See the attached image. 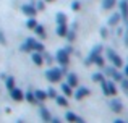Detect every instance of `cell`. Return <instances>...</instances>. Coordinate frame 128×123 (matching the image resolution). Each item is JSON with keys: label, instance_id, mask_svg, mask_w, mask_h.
Masks as SVG:
<instances>
[{"label": "cell", "instance_id": "cell-1", "mask_svg": "<svg viewBox=\"0 0 128 123\" xmlns=\"http://www.w3.org/2000/svg\"><path fill=\"white\" fill-rule=\"evenodd\" d=\"M65 66L63 68H49L46 71V78L49 83H60V79H62V76L65 75Z\"/></svg>", "mask_w": 128, "mask_h": 123}, {"label": "cell", "instance_id": "cell-2", "mask_svg": "<svg viewBox=\"0 0 128 123\" xmlns=\"http://www.w3.org/2000/svg\"><path fill=\"white\" fill-rule=\"evenodd\" d=\"M100 88H102L104 96H112V97L117 96V86H115L114 81H107V79H104V81L100 83Z\"/></svg>", "mask_w": 128, "mask_h": 123}, {"label": "cell", "instance_id": "cell-3", "mask_svg": "<svg viewBox=\"0 0 128 123\" xmlns=\"http://www.w3.org/2000/svg\"><path fill=\"white\" fill-rule=\"evenodd\" d=\"M106 54H107V58L112 62V65L115 66V68H122L123 66V62H122V58H120V55L117 54L114 49H107Z\"/></svg>", "mask_w": 128, "mask_h": 123}, {"label": "cell", "instance_id": "cell-4", "mask_svg": "<svg viewBox=\"0 0 128 123\" xmlns=\"http://www.w3.org/2000/svg\"><path fill=\"white\" fill-rule=\"evenodd\" d=\"M88 96H91V91L88 88H83V86H78V88H76V91L73 92V97H75L76 101H81V99L88 97Z\"/></svg>", "mask_w": 128, "mask_h": 123}, {"label": "cell", "instance_id": "cell-5", "mask_svg": "<svg viewBox=\"0 0 128 123\" xmlns=\"http://www.w3.org/2000/svg\"><path fill=\"white\" fill-rule=\"evenodd\" d=\"M55 60L58 62L62 66H66L70 63V57H68V54H66L63 49H60V50L57 52V55H55Z\"/></svg>", "mask_w": 128, "mask_h": 123}, {"label": "cell", "instance_id": "cell-6", "mask_svg": "<svg viewBox=\"0 0 128 123\" xmlns=\"http://www.w3.org/2000/svg\"><path fill=\"white\" fill-rule=\"evenodd\" d=\"M21 11L24 13L28 18H34L36 15H38V8H36L34 5H31V3H26V5L21 6Z\"/></svg>", "mask_w": 128, "mask_h": 123}, {"label": "cell", "instance_id": "cell-7", "mask_svg": "<svg viewBox=\"0 0 128 123\" xmlns=\"http://www.w3.org/2000/svg\"><path fill=\"white\" fill-rule=\"evenodd\" d=\"M110 110L115 112V114H120V112L123 110V104H122V101H120V99H117V97H114L112 101H110Z\"/></svg>", "mask_w": 128, "mask_h": 123}, {"label": "cell", "instance_id": "cell-8", "mask_svg": "<svg viewBox=\"0 0 128 123\" xmlns=\"http://www.w3.org/2000/svg\"><path fill=\"white\" fill-rule=\"evenodd\" d=\"M118 6H120V16H122V19L128 21V0L118 2Z\"/></svg>", "mask_w": 128, "mask_h": 123}, {"label": "cell", "instance_id": "cell-9", "mask_svg": "<svg viewBox=\"0 0 128 123\" xmlns=\"http://www.w3.org/2000/svg\"><path fill=\"white\" fill-rule=\"evenodd\" d=\"M10 96H12V99H13V101H16V102H21V101H24V92H23L21 89H16V88H13L12 91H10Z\"/></svg>", "mask_w": 128, "mask_h": 123}, {"label": "cell", "instance_id": "cell-10", "mask_svg": "<svg viewBox=\"0 0 128 123\" xmlns=\"http://www.w3.org/2000/svg\"><path fill=\"white\" fill-rule=\"evenodd\" d=\"M34 41H36L34 37H28V39H26V41L21 44V50H23V52H26V54L32 52V44H34Z\"/></svg>", "mask_w": 128, "mask_h": 123}, {"label": "cell", "instance_id": "cell-11", "mask_svg": "<svg viewBox=\"0 0 128 123\" xmlns=\"http://www.w3.org/2000/svg\"><path fill=\"white\" fill-rule=\"evenodd\" d=\"M34 96H36V101H38V104H41V102L47 101V91H42V89H36L34 91Z\"/></svg>", "mask_w": 128, "mask_h": 123}, {"label": "cell", "instance_id": "cell-12", "mask_svg": "<svg viewBox=\"0 0 128 123\" xmlns=\"http://www.w3.org/2000/svg\"><path fill=\"white\" fill-rule=\"evenodd\" d=\"M31 58H32V63H34V65H38V66L44 65V55L41 52H32Z\"/></svg>", "mask_w": 128, "mask_h": 123}, {"label": "cell", "instance_id": "cell-13", "mask_svg": "<svg viewBox=\"0 0 128 123\" xmlns=\"http://www.w3.org/2000/svg\"><path fill=\"white\" fill-rule=\"evenodd\" d=\"M39 114H41V118L44 122L50 123V120H52V117H50V112L47 107H44V105H41V109H39Z\"/></svg>", "mask_w": 128, "mask_h": 123}, {"label": "cell", "instance_id": "cell-14", "mask_svg": "<svg viewBox=\"0 0 128 123\" xmlns=\"http://www.w3.org/2000/svg\"><path fill=\"white\" fill-rule=\"evenodd\" d=\"M78 76H76V73H68V76H66V83H68L72 88H78Z\"/></svg>", "mask_w": 128, "mask_h": 123}, {"label": "cell", "instance_id": "cell-15", "mask_svg": "<svg viewBox=\"0 0 128 123\" xmlns=\"http://www.w3.org/2000/svg\"><path fill=\"white\" fill-rule=\"evenodd\" d=\"M118 5L117 0H102V10H112Z\"/></svg>", "mask_w": 128, "mask_h": 123}, {"label": "cell", "instance_id": "cell-16", "mask_svg": "<svg viewBox=\"0 0 128 123\" xmlns=\"http://www.w3.org/2000/svg\"><path fill=\"white\" fill-rule=\"evenodd\" d=\"M32 31L38 34V37H39V39H46V37H47L46 29H44V26H42V24H36V28L32 29Z\"/></svg>", "mask_w": 128, "mask_h": 123}, {"label": "cell", "instance_id": "cell-17", "mask_svg": "<svg viewBox=\"0 0 128 123\" xmlns=\"http://www.w3.org/2000/svg\"><path fill=\"white\" fill-rule=\"evenodd\" d=\"M120 21H122V16H120V13H114V15L109 18V26H118Z\"/></svg>", "mask_w": 128, "mask_h": 123}, {"label": "cell", "instance_id": "cell-18", "mask_svg": "<svg viewBox=\"0 0 128 123\" xmlns=\"http://www.w3.org/2000/svg\"><path fill=\"white\" fill-rule=\"evenodd\" d=\"M62 92L66 96V97H72L73 96V88L68 84V83H62Z\"/></svg>", "mask_w": 128, "mask_h": 123}, {"label": "cell", "instance_id": "cell-19", "mask_svg": "<svg viewBox=\"0 0 128 123\" xmlns=\"http://www.w3.org/2000/svg\"><path fill=\"white\" fill-rule=\"evenodd\" d=\"M75 29H76V26H75V28H72V29H68V31H66V36H65V37H66V41H68L70 44L76 41V31H75Z\"/></svg>", "mask_w": 128, "mask_h": 123}, {"label": "cell", "instance_id": "cell-20", "mask_svg": "<svg viewBox=\"0 0 128 123\" xmlns=\"http://www.w3.org/2000/svg\"><path fill=\"white\" fill-rule=\"evenodd\" d=\"M44 50H46L44 44H42L41 41H38V39H36V41H34V44H32V52H41V54H42Z\"/></svg>", "mask_w": 128, "mask_h": 123}, {"label": "cell", "instance_id": "cell-21", "mask_svg": "<svg viewBox=\"0 0 128 123\" xmlns=\"http://www.w3.org/2000/svg\"><path fill=\"white\" fill-rule=\"evenodd\" d=\"M97 55H100V54H96L94 50H91V52H89V55H88V58L84 60V65H94V60H96Z\"/></svg>", "mask_w": 128, "mask_h": 123}, {"label": "cell", "instance_id": "cell-22", "mask_svg": "<svg viewBox=\"0 0 128 123\" xmlns=\"http://www.w3.org/2000/svg\"><path fill=\"white\" fill-rule=\"evenodd\" d=\"M66 31H68L66 24H58V26H57V36H58V37H65Z\"/></svg>", "mask_w": 128, "mask_h": 123}, {"label": "cell", "instance_id": "cell-23", "mask_svg": "<svg viewBox=\"0 0 128 123\" xmlns=\"http://www.w3.org/2000/svg\"><path fill=\"white\" fill-rule=\"evenodd\" d=\"M55 101H57V105H60V107H68V101H66V96H57Z\"/></svg>", "mask_w": 128, "mask_h": 123}, {"label": "cell", "instance_id": "cell-24", "mask_svg": "<svg viewBox=\"0 0 128 123\" xmlns=\"http://www.w3.org/2000/svg\"><path fill=\"white\" fill-rule=\"evenodd\" d=\"M66 21H68V18H66L65 13H62V11L57 13V23L58 24H66Z\"/></svg>", "mask_w": 128, "mask_h": 123}, {"label": "cell", "instance_id": "cell-25", "mask_svg": "<svg viewBox=\"0 0 128 123\" xmlns=\"http://www.w3.org/2000/svg\"><path fill=\"white\" fill-rule=\"evenodd\" d=\"M104 79H106V75H104L102 71H100V73H94V75H92V81L94 83H99V84H100Z\"/></svg>", "mask_w": 128, "mask_h": 123}, {"label": "cell", "instance_id": "cell-26", "mask_svg": "<svg viewBox=\"0 0 128 123\" xmlns=\"http://www.w3.org/2000/svg\"><path fill=\"white\" fill-rule=\"evenodd\" d=\"M76 118H78V115L73 114V112H66V114H65V120L68 122V123H75Z\"/></svg>", "mask_w": 128, "mask_h": 123}, {"label": "cell", "instance_id": "cell-27", "mask_svg": "<svg viewBox=\"0 0 128 123\" xmlns=\"http://www.w3.org/2000/svg\"><path fill=\"white\" fill-rule=\"evenodd\" d=\"M94 65H97L99 68H104V66H106V60H104L102 54H100V55H97V57H96V60H94Z\"/></svg>", "mask_w": 128, "mask_h": 123}, {"label": "cell", "instance_id": "cell-28", "mask_svg": "<svg viewBox=\"0 0 128 123\" xmlns=\"http://www.w3.org/2000/svg\"><path fill=\"white\" fill-rule=\"evenodd\" d=\"M24 99L29 102V104H38V101H36V96H34V92H26V94H24Z\"/></svg>", "mask_w": 128, "mask_h": 123}, {"label": "cell", "instance_id": "cell-29", "mask_svg": "<svg viewBox=\"0 0 128 123\" xmlns=\"http://www.w3.org/2000/svg\"><path fill=\"white\" fill-rule=\"evenodd\" d=\"M5 86H6V89H8V91H12V89L15 88V78H13V76L6 78V83H5Z\"/></svg>", "mask_w": 128, "mask_h": 123}, {"label": "cell", "instance_id": "cell-30", "mask_svg": "<svg viewBox=\"0 0 128 123\" xmlns=\"http://www.w3.org/2000/svg\"><path fill=\"white\" fill-rule=\"evenodd\" d=\"M112 79H114V83H120V81L123 79V75H122L120 71H117V70H115V71H114V75H112Z\"/></svg>", "mask_w": 128, "mask_h": 123}, {"label": "cell", "instance_id": "cell-31", "mask_svg": "<svg viewBox=\"0 0 128 123\" xmlns=\"http://www.w3.org/2000/svg\"><path fill=\"white\" fill-rule=\"evenodd\" d=\"M36 24H38V21H36V18H29L28 21H26V28L28 29H34Z\"/></svg>", "mask_w": 128, "mask_h": 123}, {"label": "cell", "instance_id": "cell-32", "mask_svg": "<svg viewBox=\"0 0 128 123\" xmlns=\"http://www.w3.org/2000/svg\"><path fill=\"white\" fill-rule=\"evenodd\" d=\"M57 96H58V94H57V91L54 88H49V89H47V97H49V99H55Z\"/></svg>", "mask_w": 128, "mask_h": 123}, {"label": "cell", "instance_id": "cell-33", "mask_svg": "<svg viewBox=\"0 0 128 123\" xmlns=\"http://www.w3.org/2000/svg\"><path fill=\"white\" fill-rule=\"evenodd\" d=\"M114 71H115V66H107V68H104V75L106 76H112Z\"/></svg>", "mask_w": 128, "mask_h": 123}, {"label": "cell", "instance_id": "cell-34", "mask_svg": "<svg viewBox=\"0 0 128 123\" xmlns=\"http://www.w3.org/2000/svg\"><path fill=\"white\" fill-rule=\"evenodd\" d=\"M120 84H122V89H123V92H125V94H128V79H125V78H123L122 81H120Z\"/></svg>", "mask_w": 128, "mask_h": 123}, {"label": "cell", "instance_id": "cell-35", "mask_svg": "<svg viewBox=\"0 0 128 123\" xmlns=\"http://www.w3.org/2000/svg\"><path fill=\"white\" fill-rule=\"evenodd\" d=\"M42 55H44V62H47V63H52L55 58H52V55H49V54H46V52H42Z\"/></svg>", "mask_w": 128, "mask_h": 123}, {"label": "cell", "instance_id": "cell-36", "mask_svg": "<svg viewBox=\"0 0 128 123\" xmlns=\"http://www.w3.org/2000/svg\"><path fill=\"white\" fill-rule=\"evenodd\" d=\"M0 44H2V45H5V44H6V37H5V34H3L2 29H0Z\"/></svg>", "mask_w": 128, "mask_h": 123}, {"label": "cell", "instance_id": "cell-37", "mask_svg": "<svg viewBox=\"0 0 128 123\" xmlns=\"http://www.w3.org/2000/svg\"><path fill=\"white\" fill-rule=\"evenodd\" d=\"M80 8H81V5H80V2H73V3H72V10H73V11H78Z\"/></svg>", "mask_w": 128, "mask_h": 123}, {"label": "cell", "instance_id": "cell-38", "mask_svg": "<svg viewBox=\"0 0 128 123\" xmlns=\"http://www.w3.org/2000/svg\"><path fill=\"white\" fill-rule=\"evenodd\" d=\"M36 8H38V10H39V11H42V10H44V8H46V2H44V0H41V2H39V3H38V6H36Z\"/></svg>", "mask_w": 128, "mask_h": 123}, {"label": "cell", "instance_id": "cell-39", "mask_svg": "<svg viewBox=\"0 0 128 123\" xmlns=\"http://www.w3.org/2000/svg\"><path fill=\"white\" fill-rule=\"evenodd\" d=\"M100 36H102V39H106L107 36H109V32H107V29H106V28L100 29Z\"/></svg>", "mask_w": 128, "mask_h": 123}, {"label": "cell", "instance_id": "cell-40", "mask_svg": "<svg viewBox=\"0 0 128 123\" xmlns=\"http://www.w3.org/2000/svg\"><path fill=\"white\" fill-rule=\"evenodd\" d=\"M63 50H65L66 54L70 55V54H72V52H73V49H72V45H68V47H65V49H63Z\"/></svg>", "mask_w": 128, "mask_h": 123}, {"label": "cell", "instance_id": "cell-41", "mask_svg": "<svg viewBox=\"0 0 128 123\" xmlns=\"http://www.w3.org/2000/svg\"><path fill=\"white\" fill-rule=\"evenodd\" d=\"M75 123H86V122H84V118L78 117V118H76V122H75Z\"/></svg>", "mask_w": 128, "mask_h": 123}, {"label": "cell", "instance_id": "cell-42", "mask_svg": "<svg viewBox=\"0 0 128 123\" xmlns=\"http://www.w3.org/2000/svg\"><path fill=\"white\" fill-rule=\"evenodd\" d=\"M50 123H62V120H58V118H52Z\"/></svg>", "mask_w": 128, "mask_h": 123}, {"label": "cell", "instance_id": "cell-43", "mask_svg": "<svg viewBox=\"0 0 128 123\" xmlns=\"http://www.w3.org/2000/svg\"><path fill=\"white\" fill-rule=\"evenodd\" d=\"M114 123H126L125 120H120V118H117V120H114Z\"/></svg>", "mask_w": 128, "mask_h": 123}, {"label": "cell", "instance_id": "cell-44", "mask_svg": "<svg viewBox=\"0 0 128 123\" xmlns=\"http://www.w3.org/2000/svg\"><path fill=\"white\" fill-rule=\"evenodd\" d=\"M125 76H126V78H128V65L125 66Z\"/></svg>", "mask_w": 128, "mask_h": 123}, {"label": "cell", "instance_id": "cell-45", "mask_svg": "<svg viewBox=\"0 0 128 123\" xmlns=\"http://www.w3.org/2000/svg\"><path fill=\"white\" fill-rule=\"evenodd\" d=\"M125 45H128V34H125Z\"/></svg>", "mask_w": 128, "mask_h": 123}, {"label": "cell", "instance_id": "cell-46", "mask_svg": "<svg viewBox=\"0 0 128 123\" xmlns=\"http://www.w3.org/2000/svg\"><path fill=\"white\" fill-rule=\"evenodd\" d=\"M44 2H46V3H47V2H49V3H50V2H55V0H44Z\"/></svg>", "mask_w": 128, "mask_h": 123}, {"label": "cell", "instance_id": "cell-47", "mask_svg": "<svg viewBox=\"0 0 128 123\" xmlns=\"http://www.w3.org/2000/svg\"><path fill=\"white\" fill-rule=\"evenodd\" d=\"M125 34H128V21H126V32H125Z\"/></svg>", "mask_w": 128, "mask_h": 123}, {"label": "cell", "instance_id": "cell-48", "mask_svg": "<svg viewBox=\"0 0 128 123\" xmlns=\"http://www.w3.org/2000/svg\"><path fill=\"white\" fill-rule=\"evenodd\" d=\"M18 123H23V120H18Z\"/></svg>", "mask_w": 128, "mask_h": 123}, {"label": "cell", "instance_id": "cell-49", "mask_svg": "<svg viewBox=\"0 0 128 123\" xmlns=\"http://www.w3.org/2000/svg\"><path fill=\"white\" fill-rule=\"evenodd\" d=\"M126 123H128V122H126Z\"/></svg>", "mask_w": 128, "mask_h": 123}]
</instances>
